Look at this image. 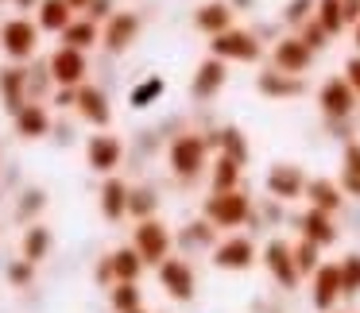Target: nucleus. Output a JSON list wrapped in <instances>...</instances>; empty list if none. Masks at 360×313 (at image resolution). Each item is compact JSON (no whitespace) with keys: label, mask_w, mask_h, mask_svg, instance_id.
<instances>
[{"label":"nucleus","mask_w":360,"mask_h":313,"mask_svg":"<svg viewBox=\"0 0 360 313\" xmlns=\"http://www.w3.org/2000/svg\"><path fill=\"white\" fill-rule=\"evenodd\" d=\"M202 217L210 220L213 228L233 236L236 228H244L252 220V197L244 189H229V194H210L202 205Z\"/></svg>","instance_id":"obj_1"},{"label":"nucleus","mask_w":360,"mask_h":313,"mask_svg":"<svg viewBox=\"0 0 360 313\" xmlns=\"http://www.w3.org/2000/svg\"><path fill=\"white\" fill-rule=\"evenodd\" d=\"M171 248H174V236H171V228H167L159 217L140 220V225H136V232H132V251L143 259V267L167 263V259H171Z\"/></svg>","instance_id":"obj_2"},{"label":"nucleus","mask_w":360,"mask_h":313,"mask_svg":"<svg viewBox=\"0 0 360 313\" xmlns=\"http://www.w3.org/2000/svg\"><path fill=\"white\" fill-rule=\"evenodd\" d=\"M167 163L179 178H198V174L210 166V140L202 135H179L167 151Z\"/></svg>","instance_id":"obj_3"},{"label":"nucleus","mask_w":360,"mask_h":313,"mask_svg":"<svg viewBox=\"0 0 360 313\" xmlns=\"http://www.w3.org/2000/svg\"><path fill=\"white\" fill-rule=\"evenodd\" d=\"M259 263L267 267V274H271L283 290H295L298 282H302V274H298V267H295V248H290V240H283V236H271V240L264 244Z\"/></svg>","instance_id":"obj_4"},{"label":"nucleus","mask_w":360,"mask_h":313,"mask_svg":"<svg viewBox=\"0 0 360 313\" xmlns=\"http://www.w3.org/2000/svg\"><path fill=\"white\" fill-rule=\"evenodd\" d=\"M35 47H39V24H32V20H24V16H12V20L0 24V51H4L12 62L32 58Z\"/></svg>","instance_id":"obj_5"},{"label":"nucleus","mask_w":360,"mask_h":313,"mask_svg":"<svg viewBox=\"0 0 360 313\" xmlns=\"http://www.w3.org/2000/svg\"><path fill=\"white\" fill-rule=\"evenodd\" d=\"M210 51H213V58H221V62H256L259 55H264V43L256 39L252 32H244V27H229L225 35H217V39L210 43Z\"/></svg>","instance_id":"obj_6"},{"label":"nucleus","mask_w":360,"mask_h":313,"mask_svg":"<svg viewBox=\"0 0 360 313\" xmlns=\"http://www.w3.org/2000/svg\"><path fill=\"white\" fill-rule=\"evenodd\" d=\"M341 298H345V290H341V267H337V259H333V263L326 259V263L310 274V305L318 313H333L337 305H341Z\"/></svg>","instance_id":"obj_7"},{"label":"nucleus","mask_w":360,"mask_h":313,"mask_svg":"<svg viewBox=\"0 0 360 313\" xmlns=\"http://www.w3.org/2000/svg\"><path fill=\"white\" fill-rule=\"evenodd\" d=\"M210 255H213V267H217V271H248L252 263H259L256 244H252L248 236H240V232L217 240Z\"/></svg>","instance_id":"obj_8"},{"label":"nucleus","mask_w":360,"mask_h":313,"mask_svg":"<svg viewBox=\"0 0 360 313\" xmlns=\"http://www.w3.org/2000/svg\"><path fill=\"white\" fill-rule=\"evenodd\" d=\"M356 105H360V97L352 93V86L345 81V74H341V78H326V81H321L318 109H321V116H326V120H349L352 112H356Z\"/></svg>","instance_id":"obj_9"},{"label":"nucleus","mask_w":360,"mask_h":313,"mask_svg":"<svg viewBox=\"0 0 360 313\" xmlns=\"http://www.w3.org/2000/svg\"><path fill=\"white\" fill-rule=\"evenodd\" d=\"M143 274V259L132 251V244L128 248H117L112 255L101 259V267H97V282H105V286H117V282H136Z\"/></svg>","instance_id":"obj_10"},{"label":"nucleus","mask_w":360,"mask_h":313,"mask_svg":"<svg viewBox=\"0 0 360 313\" xmlns=\"http://www.w3.org/2000/svg\"><path fill=\"white\" fill-rule=\"evenodd\" d=\"M155 271H159V286H163L167 294L174 298V302H190V298H194L198 279H194V267H190L186 259L171 255L167 263H159Z\"/></svg>","instance_id":"obj_11"},{"label":"nucleus","mask_w":360,"mask_h":313,"mask_svg":"<svg viewBox=\"0 0 360 313\" xmlns=\"http://www.w3.org/2000/svg\"><path fill=\"white\" fill-rule=\"evenodd\" d=\"M306 174H302V166H295V163H275L271 171H267V178H264V186H267V194L275 197V201H298V197L306 194Z\"/></svg>","instance_id":"obj_12"},{"label":"nucleus","mask_w":360,"mask_h":313,"mask_svg":"<svg viewBox=\"0 0 360 313\" xmlns=\"http://www.w3.org/2000/svg\"><path fill=\"white\" fill-rule=\"evenodd\" d=\"M51 78L58 81L63 89H78L86 86V51H74V47H58L47 62Z\"/></svg>","instance_id":"obj_13"},{"label":"nucleus","mask_w":360,"mask_h":313,"mask_svg":"<svg viewBox=\"0 0 360 313\" xmlns=\"http://www.w3.org/2000/svg\"><path fill=\"white\" fill-rule=\"evenodd\" d=\"M271 62H275V70H279V74H290V78H298V74H306V70H310L314 51L306 47V43L298 39V35H287V39H279V43H275Z\"/></svg>","instance_id":"obj_14"},{"label":"nucleus","mask_w":360,"mask_h":313,"mask_svg":"<svg viewBox=\"0 0 360 313\" xmlns=\"http://www.w3.org/2000/svg\"><path fill=\"white\" fill-rule=\"evenodd\" d=\"M295 228H298V236L302 240H310V244H318L321 251L326 248H333L337 244V220L329 217V213H321V209H306L302 217H295Z\"/></svg>","instance_id":"obj_15"},{"label":"nucleus","mask_w":360,"mask_h":313,"mask_svg":"<svg viewBox=\"0 0 360 313\" xmlns=\"http://www.w3.org/2000/svg\"><path fill=\"white\" fill-rule=\"evenodd\" d=\"M120 159H124V143H120L117 135H109V132L94 135V140L86 143V163L94 166L97 174H109L112 178V171L120 166Z\"/></svg>","instance_id":"obj_16"},{"label":"nucleus","mask_w":360,"mask_h":313,"mask_svg":"<svg viewBox=\"0 0 360 313\" xmlns=\"http://www.w3.org/2000/svg\"><path fill=\"white\" fill-rule=\"evenodd\" d=\"M136 35H140V16H136V12H112V16L105 20L101 39L112 55H120V51H128L136 43Z\"/></svg>","instance_id":"obj_17"},{"label":"nucleus","mask_w":360,"mask_h":313,"mask_svg":"<svg viewBox=\"0 0 360 313\" xmlns=\"http://www.w3.org/2000/svg\"><path fill=\"white\" fill-rule=\"evenodd\" d=\"M229 81V66L221 62V58H205V62H198L194 70V81H190V93L202 101V97H217L221 89H225Z\"/></svg>","instance_id":"obj_18"},{"label":"nucleus","mask_w":360,"mask_h":313,"mask_svg":"<svg viewBox=\"0 0 360 313\" xmlns=\"http://www.w3.org/2000/svg\"><path fill=\"white\" fill-rule=\"evenodd\" d=\"M194 27L198 32H205L210 39H217V35H225L233 24V4L229 0H210V4H202V8L194 12Z\"/></svg>","instance_id":"obj_19"},{"label":"nucleus","mask_w":360,"mask_h":313,"mask_svg":"<svg viewBox=\"0 0 360 313\" xmlns=\"http://www.w3.org/2000/svg\"><path fill=\"white\" fill-rule=\"evenodd\" d=\"M74 109H78L82 120H89L94 128H105V124L112 120L109 97H105L97 86H78V101H74Z\"/></svg>","instance_id":"obj_20"},{"label":"nucleus","mask_w":360,"mask_h":313,"mask_svg":"<svg viewBox=\"0 0 360 313\" xmlns=\"http://www.w3.org/2000/svg\"><path fill=\"white\" fill-rule=\"evenodd\" d=\"M306 201H310V209H321V213H329V217H337L341 213V205H345V194H341V186L337 182H329V178H310L306 182Z\"/></svg>","instance_id":"obj_21"},{"label":"nucleus","mask_w":360,"mask_h":313,"mask_svg":"<svg viewBox=\"0 0 360 313\" xmlns=\"http://www.w3.org/2000/svg\"><path fill=\"white\" fill-rule=\"evenodd\" d=\"M128 194H132V186H124L120 178H105V186H101V217L105 220L128 217Z\"/></svg>","instance_id":"obj_22"},{"label":"nucleus","mask_w":360,"mask_h":313,"mask_svg":"<svg viewBox=\"0 0 360 313\" xmlns=\"http://www.w3.org/2000/svg\"><path fill=\"white\" fill-rule=\"evenodd\" d=\"M39 32H58L63 35L66 27L74 24V8H70V0H39Z\"/></svg>","instance_id":"obj_23"},{"label":"nucleus","mask_w":360,"mask_h":313,"mask_svg":"<svg viewBox=\"0 0 360 313\" xmlns=\"http://www.w3.org/2000/svg\"><path fill=\"white\" fill-rule=\"evenodd\" d=\"M24 89H27V74L20 66H8V70H0V97H4V109L16 116L24 109Z\"/></svg>","instance_id":"obj_24"},{"label":"nucleus","mask_w":360,"mask_h":313,"mask_svg":"<svg viewBox=\"0 0 360 313\" xmlns=\"http://www.w3.org/2000/svg\"><path fill=\"white\" fill-rule=\"evenodd\" d=\"M256 89H259L264 97L287 101V97H298V93H302V78H290V74H279V70H275V74L264 70V74L256 78Z\"/></svg>","instance_id":"obj_25"},{"label":"nucleus","mask_w":360,"mask_h":313,"mask_svg":"<svg viewBox=\"0 0 360 313\" xmlns=\"http://www.w3.org/2000/svg\"><path fill=\"white\" fill-rule=\"evenodd\" d=\"M240 171L244 166L229 155H217L210 166V189L213 194H229V189H240Z\"/></svg>","instance_id":"obj_26"},{"label":"nucleus","mask_w":360,"mask_h":313,"mask_svg":"<svg viewBox=\"0 0 360 313\" xmlns=\"http://www.w3.org/2000/svg\"><path fill=\"white\" fill-rule=\"evenodd\" d=\"M16 132L24 135V140H39V135L51 132V116L43 105H24V109L16 112Z\"/></svg>","instance_id":"obj_27"},{"label":"nucleus","mask_w":360,"mask_h":313,"mask_svg":"<svg viewBox=\"0 0 360 313\" xmlns=\"http://www.w3.org/2000/svg\"><path fill=\"white\" fill-rule=\"evenodd\" d=\"M210 147H217V155H229L236 163H248V140H244L240 128H221L217 135H210Z\"/></svg>","instance_id":"obj_28"},{"label":"nucleus","mask_w":360,"mask_h":313,"mask_svg":"<svg viewBox=\"0 0 360 313\" xmlns=\"http://www.w3.org/2000/svg\"><path fill=\"white\" fill-rule=\"evenodd\" d=\"M51 244H55L51 228H47V225H32V228L24 232V244H20V248H24V259H27V263H43V259L51 255Z\"/></svg>","instance_id":"obj_29"},{"label":"nucleus","mask_w":360,"mask_h":313,"mask_svg":"<svg viewBox=\"0 0 360 313\" xmlns=\"http://www.w3.org/2000/svg\"><path fill=\"white\" fill-rule=\"evenodd\" d=\"M97 39H101V27L94 20H74L63 32V47H74V51H89Z\"/></svg>","instance_id":"obj_30"},{"label":"nucleus","mask_w":360,"mask_h":313,"mask_svg":"<svg viewBox=\"0 0 360 313\" xmlns=\"http://www.w3.org/2000/svg\"><path fill=\"white\" fill-rule=\"evenodd\" d=\"M109 305L112 313H132V309H143V294L136 282H117L109 286Z\"/></svg>","instance_id":"obj_31"},{"label":"nucleus","mask_w":360,"mask_h":313,"mask_svg":"<svg viewBox=\"0 0 360 313\" xmlns=\"http://www.w3.org/2000/svg\"><path fill=\"white\" fill-rule=\"evenodd\" d=\"M290 248H295V267H298V274H302V279H310V274L318 271L321 263H326V259H321V248H318V244L302 240V236H298Z\"/></svg>","instance_id":"obj_32"},{"label":"nucleus","mask_w":360,"mask_h":313,"mask_svg":"<svg viewBox=\"0 0 360 313\" xmlns=\"http://www.w3.org/2000/svg\"><path fill=\"white\" fill-rule=\"evenodd\" d=\"M155 209H159L155 189L136 186L132 194H128V217H136V225H140V220H151V217H155Z\"/></svg>","instance_id":"obj_33"},{"label":"nucleus","mask_w":360,"mask_h":313,"mask_svg":"<svg viewBox=\"0 0 360 313\" xmlns=\"http://www.w3.org/2000/svg\"><path fill=\"white\" fill-rule=\"evenodd\" d=\"M341 267V290L345 298H360V251H349V255L337 259Z\"/></svg>","instance_id":"obj_34"},{"label":"nucleus","mask_w":360,"mask_h":313,"mask_svg":"<svg viewBox=\"0 0 360 313\" xmlns=\"http://www.w3.org/2000/svg\"><path fill=\"white\" fill-rule=\"evenodd\" d=\"M314 20H318V24L326 27L329 35H341V32H345L341 0H318V12H314Z\"/></svg>","instance_id":"obj_35"},{"label":"nucleus","mask_w":360,"mask_h":313,"mask_svg":"<svg viewBox=\"0 0 360 313\" xmlns=\"http://www.w3.org/2000/svg\"><path fill=\"white\" fill-rule=\"evenodd\" d=\"M213 236H217V228H213L210 220L202 217V220H194V225L182 228L179 240H182V244H190V248H213Z\"/></svg>","instance_id":"obj_36"},{"label":"nucleus","mask_w":360,"mask_h":313,"mask_svg":"<svg viewBox=\"0 0 360 313\" xmlns=\"http://www.w3.org/2000/svg\"><path fill=\"white\" fill-rule=\"evenodd\" d=\"M314 12H318V0H287V8H283V24L290 27H302L314 20Z\"/></svg>","instance_id":"obj_37"},{"label":"nucleus","mask_w":360,"mask_h":313,"mask_svg":"<svg viewBox=\"0 0 360 313\" xmlns=\"http://www.w3.org/2000/svg\"><path fill=\"white\" fill-rule=\"evenodd\" d=\"M298 39H302L306 47H310L314 55H318L321 47H329V39H333V35H329L326 27L318 24V20H310V24H302V27H298Z\"/></svg>","instance_id":"obj_38"},{"label":"nucleus","mask_w":360,"mask_h":313,"mask_svg":"<svg viewBox=\"0 0 360 313\" xmlns=\"http://www.w3.org/2000/svg\"><path fill=\"white\" fill-rule=\"evenodd\" d=\"M163 97V78H148L143 86L132 89V109H148L151 101H159Z\"/></svg>","instance_id":"obj_39"},{"label":"nucleus","mask_w":360,"mask_h":313,"mask_svg":"<svg viewBox=\"0 0 360 313\" xmlns=\"http://www.w3.org/2000/svg\"><path fill=\"white\" fill-rule=\"evenodd\" d=\"M43 205H47V194H43V189H27L24 201H20V209H16V217H20V220H27L35 209H43Z\"/></svg>","instance_id":"obj_40"},{"label":"nucleus","mask_w":360,"mask_h":313,"mask_svg":"<svg viewBox=\"0 0 360 313\" xmlns=\"http://www.w3.org/2000/svg\"><path fill=\"white\" fill-rule=\"evenodd\" d=\"M341 171H345V174H356V178H360V140H349V143H345Z\"/></svg>","instance_id":"obj_41"},{"label":"nucleus","mask_w":360,"mask_h":313,"mask_svg":"<svg viewBox=\"0 0 360 313\" xmlns=\"http://www.w3.org/2000/svg\"><path fill=\"white\" fill-rule=\"evenodd\" d=\"M32 271H35V263L20 259V263L8 267V282H12V286H27V282H32Z\"/></svg>","instance_id":"obj_42"},{"label":"nucleus","mask_w":360,"mask_h":313,"mask_svg":"<svg viewBox=\"0 0 360 313\" xmlns=\"http://www.w3.org/2000/svg\"><path fill=\"white\" fill-rule=\"evenodd\" d=\"M345 81L352 86V93L360 97V55H352L349 62H345Z\"/></svg>","instance_id":"obj_43"},{"label":"nucleus","mask_w":360,"mask_h":313,"mask_svg":"<svg viewBox=\"0 0 360 313\" xmlns=\"http://www.w3.org/2000/svg\"><path fill=\"white\" fill-rule=\"evenodd\" d=\"M341 16H345V27H356L360 24V0H341Z\"/></svg>","instance_id":"obj_44"},{"label":"nucleus","mask_w":360,"mask_h":313,"mask_svg":"<svg viewBox=\"0 0 360 313\" xmlns=\"http://www.w3.org/2000/svg\"><path fill=\"white\" fill-rule=\"evenodd\" d=\"M337 186H341L345 197H360V178H356V174H345L341 171V182H337Z\"/></svg>","instance_id":"obj_45"},{"label":"nucleus","mask_w":360,"mask_h":313,"mask_svg":"<svg viewBox=\"0 0 360 313\" xmlns=\"http://www.w3.org/2000/svg\"><path fill=\"white\" fill-rule=\"evenodd\" d=\"M112 0H94V4H89V20H94V24H97V20H109L112 16Z\"/></svg>","instance_id":"obj_46"},{"label":"nucleus","mask_w":360,"mask_h":313,"mask_svg":"<svg viewBox=\"0 0 360 313\" xmlns=\"http://www.w3.org/2000/svg\"><path fill=\"white\" fill-rule=\"evenodd\" d=\"M89 4H94V0H70V8L78 12V8H89Z\"/></svg>","instance_id":"obj_47"},{"label":"nucleus","mask_w":360,"mask_h":313,"mask_svg":"<svg viewBox=\"0 0 360 313\" xmlns=\"http://www.w3.org/2000/svg\"><path fill=\"white\" fill-rule=\"evenodd\" d=\"M352 43H356V55H360V24L352 27Z\"/></svg>","instance_id":"obj_48"},{"label":"nucleus","mask_w":360,"mask_h":313,"mask_svg":"<svg viewBox=\"0 0 360 313\" xmlns=\"http://www.w3.org/2000/svg\"><path fill=\"white\" fill-rule=\"evenodd\" d=\"M229 4H233V8H248L252 0H229Z\"/></svg>","instance_id":"obj_49"},{"label":"nucleus","mask_w":360,"mask_h":313,"mask_svg":"<svg viewBox=\"0 0 360 313\" xmlns=\"http://www.w3.org/2000/svg\"><path fill=\"white\" fill-rule=\"evenodd\" d=\"M16 4H20V8H27V4H39V0H16Z\"/></svg>","instance_id":"obj_50"},{"label":"nucleus","mask_w":360,"mask_h":313,"mask_svg":"<svg viewBox=\"0 0 360 313\" xmlns=\"http://www.w3.org/2000/svg\"><path fill=\"white\" fill-rule=\"evenodd\" d=\"M132 313H148V309H132Z\"/></svg>","instance_id":"obj_51"},{"label":"nucleus","mask_w":360,"mask_h":313,"mask_svg":"<svg viewBox=\"0 0 360 313\" xmlns=\"http://www.w3.org/2000/svg\"><path fill=\"white\" fill-rule=\"evenodd\" d=\"M333 313H337V309H333Z\"/></svg>","instance_id":"obj_52"}]
</instances>
